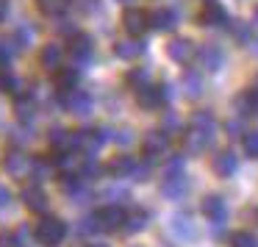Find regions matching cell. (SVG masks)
Returning <instances> with one entry per match:
<instances>
[{
	"label": "cell",
	"mask_w": 258,
	"mask_h": 247,
	"mask_svg": "<svg viewBox=\"0 0 258 247\" xmlns=\"http://www.w3.org/2000/svg\"><path fill=\"white\" fill-rule=\"evenodd\" d=\"M255 222H258V211H255Z\"/></svg>",
	"instance_id": "obj_46"
},
{
	"label": "cell",
	"mask_w": 258,
	"mask_h": 247,
	"mask_svg": "<svg viewBox=\"0 0 258 247\" xmlns=\"http://www.w3.org/2000/svg\"><path fill=\"white\" fill-rule=\"evenodd\" d=\"M169 97H172V89H169V84H145L136 89V103H139L145 111H153V108H161L169 103Z\"/></svg>",
	"instance_id": "obj_3"
},
{
	"label": "cell",
	"mask_w": 258,
	"mask_h": 247,
	"mask_svg": "<svg viewBox=\"0 0 258 247\" xmlns=\"http://www.w3.org/2000/svg\"><path fill=\"white\" fill-rule=\"evenodd\" d=\"M31 39H34V34H31V28H17L12 34V39H9V47H12L14 53H23L31 47Z\"/></svg>",
	"instance_id": "obj_25"
},
{
	"label": "cell",
	"mask_w": 258,
	"mask_h": 247,
	"mask_svg": "<svg viewBox=\"0 0 258 247\" xmlns=\"http://www.w3.org/2000/svg\"><path fill=\"white\" fill-rule=\"evenodd\" d=\"M9 203H12V192H9L6 186L0 183V208H6Z\"/></svg>",
	"instance_id": "obj_40"
},
{
	"label": "cell",
	"mask_w": 258,
	"mask_h": 247,
	"mask_svg": "<svg viewBox=\"0 0 258 247\" xmlns=\"http://www.w3.org/2000/svg\"><path fill=\"white\" fill-rule=\"evenodd\" d=\"M0 92H6V95H23V81L17 75L6 73V70H0Z\"/></svg>",
	"instance_id": "obj_28"
},
{
	"label": "cell",
	"mask_w": 258,
	"mask_h": 247,
	"mask_svg": "<svg viewBox=\"0 0 258 247\" xmlns=\"http://www.w3.org/2000/svg\"><path fill=\"white\" fill-rule=\"evenodd\" d=\"M95 217V225H97V233H111V230H119L125 222V208L122 206H106L100 208Z\"/></svg>",
	"instance_id": "obj_5"
},
{
	"label": "cell",
	"mask_w": 258,
	"mask_h": 247,
	"mask_svg": "<svg viewBox=\"0 0 258 247\" xmlns=\"http://www.w3.org/2000/svg\"><path fill=\"white\" fill-rule=\"evenodd\" d=\"M230 247H258V236L250 230H239L230 236Z\"/></svg>",
	"instance_id": "obj_32"
},
{
	"label": "cell",
	"mask_w": 258,
	"mask_h": 247,
	"mask_svg": "<svg viewBox=\"0 0 258 247\" xmlns=\"http://www.w3.org/2000/svg\"><path fill=\"white\" fill-rule=\"evenodd\" d=\"M3 14H6V0H0V20H3Z\"/></svg>",
	"instance_id": "obj_41"
},
{
	"label": "cell",
	"mask_w": 258,
	"mask_h": 247,
	"mask_svg": "<svg viewBox=\"0 0 258 247\" xmlns=\"http://www.w3.org/2000/svg\"><path fill=\"white\" fill-rule=\"evenodd\" d=\"M147 225H150V211H147V208H131V211H125L122 228L128 230V233H139Z\"/></svg>",
	"instance_id": "obj_18"
},
{
	"label": "cell",
	"mask_w": 258,
	"mask_h": 247,
	"mask_svg": "<svg viewBox=\"0 0 258 247\" xmlns=\"http://www.w3.org/2000/svg\"><path fill=\"white\" fill-rule=\"evenodd\" d=\"M252 92H255V95H258V78L252 81Z\"/></svg>",
	"instance_id": "obj_42"
},
{
	"label": "cell",
	"mask_w": 258,
	"mask_h": 247,
	"mask_svg": "<svg viewBox=\"0 0 258 247\" xmlns=\"http://www.w3.org/2000/svg\"><path fill=\"white\" fill-rule=\"evenodd\" d=\"M92 247H106V244H92Z\"/></svg>",
	"instance_id": "obj_45"
},
{
	"label": "cell",
	"mask_w": 258,
	"mask_h": 247,
	"mask_svg": "<svg viewBox=\"0 0 258 247\" xmlns=\"http://www.w3.org/2000/svg\"><path fill=\"white\" fill-rule=\"evenodd\" d=\"M150 17V25L156 31H172L175 25H178V12L175 9H156L153 14H147Z\"/></svg>",
	"instance_id": "obj_20"
},
{
	"label": "cell",
	"mask_w": 258,
	"mask_h": 247,
	"mask_svg": "<svg viewBox=\"0 0 258 247\" xmlns=\"http://www.w3.org/2000/svg\"><path fill=\"white\" fill-rule=\"evenodd\" d=\"M114 53H117L119 58H136V56H142L145 53V42H139V39H125V42H117L114 45Z\"/></svg>",
	"instance_id": "obj_23"
},
{
	"label": "cell",
	"mask_w": 258,
	"mask_h": 247,
	"mask_svg": "<svg viewBox=\"0 0 258 247\" xmlns=\"http://www.w3.org/2000/svg\"><path fill=\"white\" fill-rule=\"evenodd\" d=\"M50 147H53V153L75 150V147H73V131H67V128H53V131H50Z\"/></svg>",
	"instance_id": "obj_22"
},
{
	"label": "cell",
	"mask_w": 258,
	"mask_h": 247,
	"mask_svg": "<svg viewBox=\"0 0 258 247\" xmlns=\"http://www.w3.org/2000/svg\"><path fill=\"white\" fill-rule=\"evenodd\" d=\"M230 31H233V36H236V42H239V45L252 42V31H250V25H247V23H236Z\"/></svg>",
	"instance_id": "obj_35"
},
{
	"label": "cell",
	"mask_w": 258,
	"mask_h": 247,
	"mask_svg": "<svg viewBox=\"0 0 258 247\" xmlns=\"http://www.w3.org/2000/svg\"><path fill=\"white\" fill-rule=\"evenodd\" d=\"M167 56L178 64H186V61L195 58V45H191L189 39H183V36H178V39H172L167 45Z\"/></svg>",
	"instance_id": "obj_16"
},
{
	"label": "cell",
	"mask_w": 258,
	"mask_h": 247,
	"mask_svg": "<svg viewBox=\"0 0 258 247\" xmlns=\"http://www.w3.org/2000/svg\"><path fill=\"white\" fill-rule=\"evenodd\" d=\"M252 20H255V23H258V6H255V12H252Z\"/></svg>",
	"instance_id": "obj_43"
},
{
	"label": "cell",
	"mask_w": 258,
	"mask_h": 247,
	"mask_svg": "<svg viewBox=\"0 0 258 247\" xmlns=\"http://www.w3.org/2000/svg\"><path fill=\"white\" fill-rule=\"evenodd\" d=\"M0 247H14V233L12 230H0Z\"/></svg>",
	"instance_id": "obj_39"
},
{
	"label": "cell",
	"mask_w": 258,
	"mask_h": 247,
	"mask_svg": "<svg viewBox=\"0 0 258 247\" xmlns=\"http://www.w3.org/2000/svg\"><path fill=\"white\" fill-rule=\"evenodd\" d=\"M70 56H73V61L78 67H89L92 56H95V42H92V36L73 34V39H70Z\"/></svg>",
	"instance_id": "obj_7"
},
{
	"label": "cell",
	"mask_w": 258,
	"mask_h": 247,
	"mask_svg": "<svg viewBox=\"0 0 258 247\" xmlns=\"http://www.w3.org/2000/svg\"><path fill=\"white\" fill-rule=\"evenodd\" d=\"M191 125L203 131H217V119H214L211 111H195L191 114Z\"/></svg>",
	"instance_id": "obj_31"
},
{
	"label": "cell",
	"mask_w": 258,
	"mask_h": 247,
	"mask_svg": "<svg viewBox=\"0 0 258 247\" xmlns=\"http://www.w3.org/2000/svg\"><path fill=\"white\" fill-rule=\"evenodd\" d=\"M122 3H128V0H122Z\"/></svg>",
	"instance_id": "obj_47"
},
{
	"label": "cell",
	"mask_w": 258,
	"mask_h": 247,
	"mask_svg": "<svg viewBox=\"0 0 258 247\" xmlns=\"http://www.w3.org/2000/svg\"><path fill=\"white\" fill-rule=\"evenodd\" d=\"M197 58H200V64L208 73H217L225 64V53H222V47H217V45H203L200 50H197Z\"/></svg>",
	"instance_id": "obj_14"
},
{
	"label": "cell",
	"mask_w": 258,
	"mask_h": 247,
	"mask_svg": "<svg viewBox=\"0 0 258 247\" xmlns=\"http://www.w3.org/2000/svg\"><path fill=\"white\" fill-rule=\"evenodd\" d=\"M34 239L42 247H61V241L67 239V225L58 217H42L34 230Z\"/></svg>",
	"instance_id": "obj_1"
},
{
	"label": "cell",
	"mask_w": 258,
	"mask_h": 247,
	"mask_svg": "<svg viewBox=\"0 0 258 247\" xmlns=\"http://www.w3.org/2000/svg\"><path fill=\"white\" fill-rule=\"evenodd\" d=\"M161 131H164L167 136H172V134H180V119L175 117L172 111H169L167 117H164V128H161Z\"/></svg>",
	"instance_id": "obj_36"
},
{
	"label": "cell",
	"mask_w": 258,
	"mask_h": 247,
	"mask_svg": "<svg viewBox=\"0 0 258 247\" xmlns=\"http://www.w3.org/2000/svg\"><path fill=\"white\" fill-rule=\"evenodd\" d=\"M211 169L219 175V178H230V175H236V169H239V156H236L233 150H219V153H214Z\"/></svg>",
	"instance_id": "obj_11"
},
{
	"label": "cell",
	"mask_w": 258,
	"mask_h": 247,
	"mask_svg": "<svg viewBox=\"0 0 258 247\" xmlns=\"http://www.w3.org/2000/svg\"><path fill=\"white\" fill-rule=\"evenodd\" d=\"M150 167H153V161H145V164H136L134 167V172H131V178L134 180H147V175H150Z\"/></svg>",
	"instance_id": "obj_38"
},
{
	"label": "cell",
	"mask_w": 258,
	"mask_h": 247,
	"mask_svg": "<svg viewBox=\"0 0 258 247\" xmlns=\"http://www.w3.org/2000/svg\"><path fill=\"white\" fill-rule=\"evenodd\" d=\"M134 167H136V161L131 156H114L111 161H108V175H114V178H131V172H134Z\"/></svg>",
	"instance_id": "obj_21"
},
{
	"label": "cell",
	"mask_w": 258,
	"mask_h": 247,
	"mask_svg": "<svg viewBox=\"0 0 258 247\" xmlns=\"http://www.w3.org/2000/svg\"><path fill=\"white\" fill-rule=\"evenodd\" d=\"M42 64H45V70L56 73V70L61 67V47L58 45H45L42 47Z\"/></svg>",
	"instance_id": "obj_24"
},
{
	"label": "cell",
	"mask_w": 258,
	"mask_h": 247,
	"mask_svg": "<svg viewBox=\"0 0 258 247\" xmlns=\"http://www.w3.org/2000/svg\"><path fill=\"white\" fill-rule=\"evenodd\" d=\"M172 230H175L178 236H183V239H195V233H197L195 225L189 222V217H186V214H180V217L172 219Z\"/></svg>",
	"instance_id": "obj_30"
},
{
	"label": "cell",
	"mask_w": 258,
	"mask_h": 247,
	"mask_svg": "<svg viewBox=\"0 0 258 247\" xmlns=\"http://www.w3.org/2000/svg\"><path fill=\"white\" fill-rule=\"evenodd\" d=\"M197 23L208 25V28H225V25H230V17L219 0H206L200 14H197Z\"/></svg>",
	"instance_id": "obj_4"
},
{
	"label": "cell",
	"mask_w": 258,
	"mask_h": 247,
	"mask_svg": "<svg viewBox=\"0 0 258 247\" xmlns=\"http://www.w3.org/2000/svg\"><path fill=\"white\" fill-rule=\"evenodd\" d=\"M241 145H244V153H247L250 158H258V128L241 136Z\"/></svg>",
	"instance_id": "obj_33"
},
{
	"label": "cell",
	"mask_w": 258,
	"mask_h": 247,
	"mask_svg": "<svg viewBox=\"0 0 258 247\" xmlns=\"http://www.w3.org/2000/svg\"><path fill=\"white\" fill-rule=\"evenodd\" d=\"M56 86L58 89H75V86H78V70L58 67L56 70Z\"/></svg>",
	"instance_id": "obj_27"
},
{
	"label": "cell",
	"mask_w": 258,
	"mask_h": 247,
	"mask_svg": "<svg viewBox=\"0 0 258 247\" xmlns=\"http://www.w3.org/2000/svg\"><path fill=\"white\" fill-rule=\"evenodd\" d=\"M252 50H255V53H258V39H255V42H252Z\"/></svg>",
	"instance_id": "obj_44"
},
{
	"label": "cell",
	"mask_w": 258,
	"mask_h": 247,
	"mask_svg": "<svg viewBox=\"0 0 258 247\" xmlns=\"http://www.w3.org/2000/svg\"><path fill=\"white\" fill-rule=\"evenodd\" d=\"M183 92L189 97H200L203 95V78H200V73L186 70V73H183Z\"/></svg>",
	"instance_id": "obj_26"
},
{
	"label": "cell",
	"mask_w": 258,
	"mask_h": 247,
	"mask_svg": "<svg viewBox=\"0 0 258 247\" xmlns=\"http://www.w3.org/2000/svg\"><path fill=\"white\" fill-rule=\"evenodd\" d=\"M142 150H145V158H147V161H156V158H161L164 153L169 150V136L164 134L161 128H158V131H150V134L145 136V142H142Z\"/></svg>",
	"instance_id": "obj_8"
},
{
	"label": "cell",
	"mask_w": 258,
	"mask_h": 247,
	"mask_svg": "<svg viewBox=\"0 0 258 247\" xmlns=\"http://www.w3.org/2000/svg\"><path fill=\"white\" fill-rule=\"evenodd\" d=\"M70 0H36V6H39L42 14H47V17H61V12L67 9Z\"/></svg>",
	"instance_id": "obj_29"
},
{
	"label": "cell",
	"mask_w": 258,
	"mask_h": 247,
	"mask_svg": "<svg viewBox=\"0 0 258 247\" xmlns=\"http://www.w3.org/2000/svg\"><path fill=\"white\" fill-rule=\"evenodd\" d=\"M23 203H25V206H28L34 214H39V211H47V206H50V200H47L45 189H42L39 183H31V186H25V189H23Z\"/></svg>",
	"instance_id": "obj_13"
},
{
	"label": "cell",
	"mask_w": 258,
	"mask_h": 247,
	"mask_svg": "<svg viewBox=\"0 0 258 247\" xmlns=\"http://www.w3.org/2000/svg\"><path fill=\"white\" fill-rule=\"evenodd\" d=\"M225 134H228L230 139H241V136H244V125H241L239 119H230V122H225Z\"/></svg>",
	"instance_id": "obj_37"
},
{
	"label": "cell",
	"mask_w": 258,
	"mask_h": 247,
	"mask_svg": "<svg viewBox=\"0 0 258 247\" xmlns=\"http://www.w3.org/2000/svg\"><path fill=\"white\" fill-rule=\"evenodd\" d=\"M3 167H6L9 175H14V178H23V175H28L31 169V156L23 150H12L6 156V161H3Z\"/></svg>",
	"instance_id": "obj_15"
},
{
	"label": "cell",
	"mask_w": 258,
	"mask_h": 247,
	"mask_svg": "<svg viewBox=\"0 0 258 247\" xmlns=\"http://www.w3.org/2000/svg\"><path fill=\"white\" fill-rule=\"evenodd\" d=\"M147 25H150V17H147V12H142V9H128V12L122 14V28L128 31L131 36H142L147 31Z\"/></svg>",
	"instance_id": "obj_12"
},
{
	"label": "cell",
	"mask_w": 258,
	"mask_h": 247,
	"mask_svg": "<svg viewBox=\"0 0 258 247\" xmlns=\"http://www.w3.org/2000/svg\"><path fill=\"white\" fill-rule=\"evenodd\" d=\"M28 175L34 178V183H42V180L58 175V169H56V164H53V158H31Z\"/></svg>",
	"instance_id": "obj_19"
},
{
	"label": "cell",
	"mask_w": 258,
	"mask_h": 247,
	"mask_svg": "<svg viewBox=\"0 0 258 247\" xmlns=\"http://www.w3.org/2000/svg\"><path fill=\"white\" fill-rule=\"evenodd\" d=\"M233 108L241 114V117H258V95L252 89L239 92V95L233 97Z\"/></svg>",
	"instance_id": "obj_17"
},
{
	"label": "cell",
	"mask_w": 258,
	"mask_h": 247,
	"mask_svg": "<svg viewBox=\"0 0 258 247\" xmlns=\"http://www.w3.org/2000/svg\"><path fill=\"white\" fill-rule=\"evenodd\" d=\"M200 211L206 214L211 222H225L228 219V203L222 195H206L200 203Z\"/></svg>",
	"instance_id": "obj_10"
},
{
	"label": "cell",
	"mask_w": 258,
	"mask_h": 247,
	"mask_svg": "<svg viewBox=\"0 0 258 247\" xmlns=\"http://www.w3.org/2000/svg\"><path fill=\"white\" fill-rule=\"evenodd\" d=\"M56 100H58V106H61L64 111L75 114V117L92 114V95L84 92V89H78V86H75V89H58Z\"/></svg>",
	"instance_id": "obj_2"
},
{
	"label": "cell",
	"mask_w": 258,
	"mask_h": 247,
	"mask_svg": "<svg viewBox=\"0 0 258 247\" xmlns=\"http://www.w3.org/2000/svg\"><path fill=\"white\" fill-rule=\"evenodd\" d=\"M214 136H217V131H203V128H195V125H191L189 131H183V150L189 153V156H197V153H203L206 147H211Z\"/></svg>",
	"instance_id": "obj_6"
},
{
	"label": "cell",
	"mask_w": 258,
	"mask_h": 247,
	"mask_svg": "<svg viewBox=\"0 0 258 247\" xmlns=\"http://www.w3.org/2000/svg\"><path fill=\"white\" fill-rule=\"evenodd\" d=\"M186 192H189V178H186V172H169V175H164L161 195L167 197V200H180Z\"/></svg>",
	"instance_id": "obj_9"
},
{
	"label": "cell",
	"mask_w": 258,
	"mask_h": 247,
	"mask_svg": "<svg viewBox=\"0 0 258 247\" xmlns=\"http://www.w3.org/2000/svg\"><path fill=\"white\" fill-rule=\"evenodd\" d=\"M125 81H128L134 89H139V86H145V84H150V75H147V70H131L128 75H125Z\"/></svg>",
	"instance_id": "obj_34"
}]
</instances>
